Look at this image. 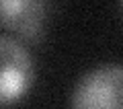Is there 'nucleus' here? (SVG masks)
<instances>
[{
  "label": "nucleus",
  "mask_w": 123,
  "mask_h": 109,
  "mask_svg": "<svg viewBox=\"0 0 123 109\" xmlns=\"http://www.w3.org/2000/svg\"><path fill=\"white\" fill-rule=\"evenodd\" d=\"M74 107H123V66L107 64L90 70L72 91Z\"/></svg>",
  "instance_id": "nucleus-1"
},
{
  "label": "nucleus",
  "mask_w": 123,
  "mask_h": 109,
  "mask_svg": "<svg viewBox=\"0 0 123 109\" xmlns=\"http://www.w3.org/2000/svg\"><path fill=\"white\" fill-rule=\"evenodd\" d=\"M121 4H123V0H121Z\"/></svg>",
  "instance_id": "nucleus-4"
},
{
  "label": "nucleus",
  "mask_w": 123,
  "mask_h": 109,
  "mask_svg": "<svg viewBox=\"0 0 123 109\" xmlns=\"http://www.w3.org/2000/svg\"><path fill=\"white\" fill-rule=\"evenodd\" d=\"M2 54V82H0V101L8 105L18 101L33 82V60L29 52L17 43V39L2 35L0 37Z\"/></svg>",
  "instance_id": "nucleus-2"
},
{
  "label": "nucleus",
  "mask_w": 123,
  "mask_h": 109,
  "mask_svg": "<svg viewBox=\"0 0 123 109\" xmlns=\"http://www.w3.org/2000/svg\"><path fill=\"white\" fill-rule=\"evenodd\" d=\"M47 0H0V19L6 31L37 39L43 29Z\"/></svg>",
  "instance_id": "nucleus-3"
}]
</instances>
